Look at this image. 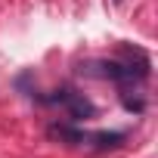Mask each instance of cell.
Wrapping results in <instances>:
<instances>
[{
  "label": "cell",
  "instance_id": "obj_2",
  "mask_svg": "<svg viewBox=\"0 0 158 158\" xmlns=\"http://www.w3.org/2000/svg\"><path fill=\"white\" fill-rule=\"evenodd\" d=\"M50 102H62V106L68 109L71 121H87V118L96 115V106H93L84 93H74V90H56V93L50 96Z\"/></svg>",
  "mask_w": 158,
  "mask_h": 158
},
{
  "label": "cell",
  "instance_id": "obj_1",
  "mask_svg": "<svg viewBox=\"0 0 158 158\" xmlns=\"http://www.w3.org/2000/svg\"><path fill=\"white\" fill-rule=\"evenodd\" d=\"M81 74L106 77V81H115V84H133L146 77L139 68H133V62H115V59H93V62L81 65Z\"/></svg>",
  "mask_w": 158,
  "mask_h": 158
},
{
  "label": "cell",
  "instance_id": "obj_4",
  "mask_svg": "<svg viewBox=\"0 0 158 158\" xmlns=\"http://www.w3.org/2000/svg\"><path fill=\"white\" fill-rule=\"evenodd\" d=\"M87 143L93 149H115V146L124 143V133H118V130H99V133H87Z\"/></svg>",
  "mask_w": 158,
  "mask_h": 158
},
{
  "label": "cell",
  "instance_id": "obj_3",
  "mask_svg": "<svg viewBox=\"0 0 158 158\" xmlns=\"http://www.w3.org/2000/svg\"><path fill=\"white\" fill-rule=\"evenodd\" d=\"M50 136L62 139L65 146H84V143H87V133H84V130L68 127V124H53V127H50Z\"/></svg>",
  "mask_w": 158,
  "mask_h": 158
}]
</instances>
